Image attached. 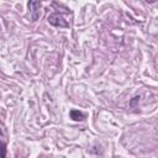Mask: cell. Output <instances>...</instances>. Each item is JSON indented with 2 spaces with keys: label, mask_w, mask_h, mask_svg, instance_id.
Returning a JSON list of instances; mask_svg holds the SVG:
<instances>
[{
  "label": "cell",
  "mask_w": 158,
  "mask_h": 158,
  "mask_svg": "<svg viewBox=\"0 0 158 158\" xmlns=\"http://www.w3.org/2000/svg\"><path fill=\"white\" fill-rule=\"evenodd\" d=\"M48 22L52 25V26H56V27H68L69 23L67 22V20H64L63 15L59 14V12H53L48 16Z\"/></svg>",
  "instance_id": "obj_1"
},
{
  "label": "cell",
  "mask_w": 158,
  "mask_h": 158,
  "mask_svg": "<svg viewBox=\"0 0 158 158\" xmlns=\"http://www.w3.org/2000/svg\"><path fill=\"white\" fill-rule=\"evenodd\" d=\"M41 2L40 1H30L28 2V10H30V17L31 21H37L38 17L41 16Z\"/></svg>",
  "instance_id": "obj_2"
},
{
  "label": "cell",
  "mask_w": 158,
  "mask_h": 158,
  "mask_svg": "<svg viewBox=\"0 0 158 158\" xmlns=\"http://www.w3.org/2000/svg\"><path fill=\"white\" fill-rule=\"evenodd\" d=\"M70 118H73L74 121H83L85 118V114L79 111V110H70Z\"/></svg>",
  "instance_id": "obj_3"
},
{
  "label": "cell",
  "mask_w": 158,
  "mask_h": 158,
  "mask_svg": "<svg viewBox=\"0 0 158 158\" xmlns=\"http://www.w3.org/2000/svg\"><path fill=\"white\" fill-rule=\"evenodd\" d=\"M1 158H6V143L1 142Z\"/></svg>",
  "instance_id": "obj_4"
},
{
  "label": "cell",
  "mask_w": 158,
  "mask_h": 158,
  "mask_svg": "<svg viewBox=\"0 0 158 158\" xmlns=\"http://www.w3.org/2000/svg\"><path fill=\"white\" fill-rule=\"evenodd\" d=\"M136 101H139V96H135V98H133V100L131 101V106H132V107L135 106V102H136Z\"/></svg>",
  "instance_id": "obj_5"
}]
</instances>
